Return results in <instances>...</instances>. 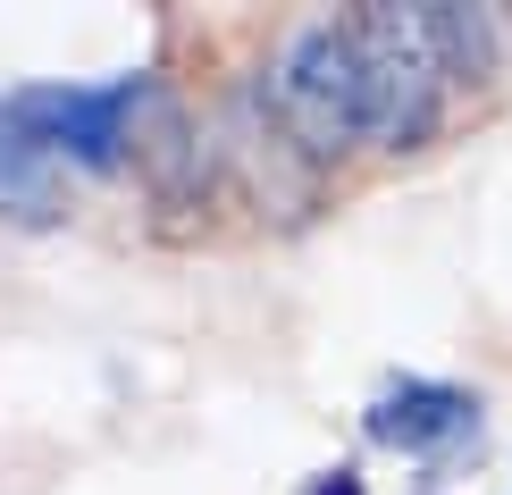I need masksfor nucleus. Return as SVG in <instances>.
I'll return each mask as SVG.
<instances>
[{
	"label": "nucleus",
	"mask_w": 512,
	"mask_h": 495,
	"mask_svg": "<svg viewBox=\"0 0 512 495\" xmlns=\"http://www.w3.org/2000/svg\"><path fill=\"white\" fill-rule=\"evenodd\" d=\"M269 118L294 152L311 160H336L353 143H370V84H361V51H353V26L328 17V26H303L277 51L269 68Z\"/></svg>",
	"instance_id": "obj_1"
},
{
	"label": "nucleus",
	"mask_w": 512,
	"mask_h": 495,
	"mask_svg": "<svg viewBox=\"0 0 512 495\" xmlns=\"http://www.w3.org/2000/svg\"><path fill=\"white\" fill-rule=\"evenodd\" d=\"M420 17V42L437 51V68L445 84H479L487 68H496V17H479V9H412Z\"/></svg>",
	"instance_id": "obj_5"
},
{
	"label": "nucleus",
	"mask_w": 512,
	"mask_h": 495,
	"mask_svg": "<svg viewBox=\"0 0 512 495\" xmlns=\"http://www.w3.org/2000/svg\"><path fill=\"white\" fill-rule=\"evenodd\" d=\"M143 101H152L143 76H118V84H26V93L9 101V118L26 126L42 152L84 160V168H110L126 152V126H135Z\"/></svg>",
	"instance_id": "obj_3"
},
{
	"label": "nucleus",
	"mask_w": 512,
	"mask_h": 495,
	"mask_svg": "<svg viewBox=\"0 0 512 495\" xmlns=\"http://www.w3.org/2000/svg\"><path fill=\"white\" fill-rule=\"evenodd\" d=\"M370 445L387 454H437V445H462L479 428V395L471 386H429V378H403L370 403Z\"/></svg>",
	"instance_id": "obj_4"
},
{
	"label": "nucleus",
	"mask_w": 512,
	"mask_h": 495,
	"mask_svg": "<svg viewBox=\"0 0 512 495\" xmlns=\"http://www.w3.org/2000/svg\"><path fill=\"white\" fill-rule=\"evenodd\" d=\"M42 143L26 135V126L9 118V101H0V202L9 210H42Z\"/></svg>",
	"instance_id": "obj_6"
},
{
	"label": "nucleus",
	"mask_w": 512,
	"mask_h": 495,
	"mask_svg": "<svg viewBox=\"0 0 512 495\" xmlns=\"http://www.w3.org/2000/svg\"><path fill=\"white\" fill-rule=\"evenodd\" d=\"M353 51H361V84H370V143L378 152H403V143L437 135L445 110V68L420 42L412 9H353Z\"/></svg>",
	"instance_id": "obj_2"
},
{
	"label": "nucleus",
	"mask_w": 512,
	"mask_h": 495,
	"mask_svg": "<svg viewBox=\"0 0 512 495\" xmlns=\"http://www.w3.org/2000/svg\"><path fill=\"white\" fill-rule=\"evenodd\" d=\"M311 495H361V479H353V470H328V479H319Z\"/></svg>",
	"instance_id": "obj_7"
}]
</instances>
